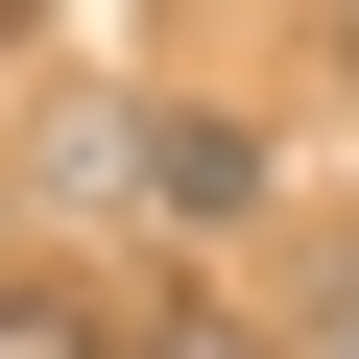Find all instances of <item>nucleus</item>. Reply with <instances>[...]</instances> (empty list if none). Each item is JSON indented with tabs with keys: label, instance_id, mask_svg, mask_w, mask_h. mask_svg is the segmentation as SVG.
Masks as SVG:
<instances>
[{
	"label": "nucleus",
	"instance_id": "nucleus-1",
	"mask_svg": "<svg viewBox=\"0 0 359 359\" xmlns=\"http://www.w3.org/2000/svg\"><path fill=\"white\" fill-rule=\"evenodd\" d=\"M144 216H168V240L264 216V120H144Z\"/></svg>",
	"mask_w": 359,
	"mask_h": 359
},
{
	"label": "nucleus",
	"instance_id": "nucleus-6",
	"mask_svg": "<svg viewBox=\"0 0 359 359\" xmlns=\"http://www.w3.org/2000/svg\"><path fill=\"white\" fill-rule=\"evenodd\" d=\"M335 25H359V0H335Z\"/></svg>",
	"mask_w": 359,
	"mask_h": 359
},
{
	"label": "nucleus",
	"instance_id": "nucleus-2",
	"mask_svg": "<svg viewBox=\"0 0 359 359\" xmlns=\"http://www.w3.org/2000/svg\"><path fill=\"white\" fill-rule=\"evenodd\" d=\"M25 192H72V216H144V96H48V120H25Z\"/></svg>",
	"mask_w": 359,
	"mask_h": 359
},
{
	"label": "nucleus",
	"instance_id": "nucleus-4",
	"mask_svg": "<svg viewBox=\"0 0 359 359\" xmlns=\"http://www.w3.org/2000/svg\"><path fill=\"white\" fill-rule=\"evenodd\" d=\"M168 359H287V335H216V311H192V335H168Z\"/></svg>",
	"mask_w": 359,
	"mask_h": 359
},
{
	"label": "nucleus",
	"instance_id": "nucleus-3",
	"mask_svg": "<svg viewBox=\"0 0 359 359\" xmlns=\"http://www.w3.org/2000/svg\"><path fill=\"white\" fill-rule=\"evenodd\" d=\"M0 359H120V335H96L72 287H0Z\"/></svg>",
	"mask_w": 359,
	"mask_h": 359
},
{
	"label": "nucleus",
	"instance_id": "nucleus-5",
	"mask_svg": "<svg viewBox=\"0 0 359 359\" xmlns=\"http://www.w3.org/2000/svg\"><path fill=\"white\" fill-rule=\"evenodd\" d=\"M0 48H48V0H0Z\"/></svg>",
	"mask_w": 359,
	"mask_h": 359
}]
</instances>
